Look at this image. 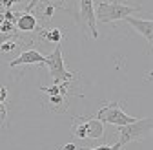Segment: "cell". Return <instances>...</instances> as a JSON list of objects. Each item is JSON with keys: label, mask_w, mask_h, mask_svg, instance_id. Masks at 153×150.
<instances>
[{"label": "cell", "mask_w": 153, "mask_h": 150, "mask_svg": "<svg viewBox=\"0 0 153 150\" xmlns=\"http://www.w3.org/2000/svg\"><path fill=\"white\" fill-rule=\"evenodd\" d=\"M142 6L137 0H102L95 8L97 22H115V20H126L135 11H140Z\"/></svg>", "instance_id": "1"}, {"label": "cell", "mask_w": 153, "mask_h": 150, "mask_svg": "<svg viewBox=\"0 0 153 150\" xmlns=\"http://www.w3.org/2000/svg\"><path fill=\"white\" fill-rule=\"evenodd\" d=\"M151 132H153V116L144 119H135L129 124L119 126V143L124 146L131 141H142Z\"/></svg>", "instance_id": "2"}, {"label": "cell", "mask_w": 153, "mask_h": 150, "mask_svg": "<svg viewBox=\"0 0 153 150\" xmlns=\"http://www.w3.org/2000/svg\"><path fill=\"white\" fill-rule=\"evenodd\" d=\"M48 70H49V75L53 79V84H69L73 79H75V73L73 71H68L66 66H64V57H62V46H55L53 53L46 57V64Z\"/></svg>", "instance_id": "3"}, {"label": "cell", "mask_w": 153, "mask_h": 150, "mask_svg": "<svg viewBox=\"0 0 153 150\" xmlns=\"http://www.w3.org/2000/svg\"><path fill=\"white\" fill-rule=\"evenodd\" d=\"M71 134L79 139H99L104 136V123L97 117H75Z\"/></svg>", "instance_id": "4"}, {"label": "cell", "mask_w": 153, "mask_h": 150, "mask_svg": "<svg viewBox=\"0 0 153 150\" xmlns=\"http://www.w3.org/2000/svg\"><path fill=\"white\" fill-rule=\"evenodd\" d=\"M97 117L99 121L102 123H109V124H117V126H124V124H129L135 121V117L128 116L126 112L122 110V106L117 103V101H111V103H106L99 112H97Z\"/></svg>", "instance_id": "5"}, {"label": "cell", "mask_w": 153, "mask_h": 150, "mask_svg": "<svg viewBox=\"0 0 153 150\" xmlns=\"http://www.w3.org/2000/svg\"><path fill=\"white\" fill-rule=\"evenodd\" d=\"M76 22H79L84 29H88V33L91 35V39H97L99 37L93 0H79V16H76Z\"/></svg>", "instance_id": "6"}, {"label": "cell", "mask_w": 153, "mask_h": 150, "mask_svg": "<svg viewBox=\"0 0 153 150\" xmlns=\"http://www.w3.org/2000/svg\"><path fill=\"white\" fill-rule=\"evenodd\" d=\"M40 92L46 93L49 103L48 108L55 110V112H64L66 110V93H68V86L66 84H53V86H40Z\"/></svg>", "instance_id": "7"}, {"label": "cell", "mask_w": 153, "mask_h": 150, "mask_svg": "<svg viewBox=\"0 0 153 150\" xmlns=\"http://www.w3.org/2000/svg\"><path fill=\"white\" fill-rule=\"evenodd\" d=\"M40 66V64H46V57L36 51V50H26L18 55L16 59H13L9 62V68H18V66Z\"/></svg>", "instance_id": "8"}, {"label": "cell", "mask_w": 153, "mask_h": 150, "mask_svg": "<svg viewBox=\"0 0 153 150\" xmlns=\"http://www.w3.org/2000/svg\"><path fill=\"white\" fill-rule=\"evenodd\" d=\"M126 22L135 29V31H139L144 39L153 46V20H144V18H135V16H128L126 18Z\"/></svg>", "instance_id": "9"}, {"label": "cell", "mask_w": 153, "mask_h": 150, "mask_svg": "<svg viewBox=\"0 0 153 150\" xmlns=\"http://www.w3.org/2000/svg\"><path fill=\"white\" fill-rule=\"evenodd\" d=\"M36 26H38L36 16H35L33 13H29V11H26V13H22V15H18L16 20H15V28H16L18 31H24V33L35 31Z\"/></svg>", "instance_id": "10"}, {"label": "cell", "mask_w": 153, "mask_h": 150, "mask_svg": "<svg viewBox=\"0 0 153 150\" xmlns=\"http://www.w3.org/2000/svg\"><path fill=\"white\" fill-rule=\"evenodd\" d=\"M40 37H42L44 40L53 42L55 46H59V44L62 42V39H64V33H62V29H59V28H51V29L40 31Z\"/></svg>", "instance_id": "11"}, {"label": "cell", "mask_w": 153, "mask_h": 150, "mask_svg": "<svg viewBox=\"0 0 153 150\" xmlns=\"http://www.w3.org/2000/svg\"><path fill=\"white\" fill-rule=\"evenodd\" d=\"M16 48V42L13 40V39H9V40H6L2 46H0V51H2V53H7V51H13Z\"/></svg>", "instance_id": "12"}, {"label": "cell", "mask_w": 153, "mask_h": 150, "mask_svg": "<svg viewBox=\"0 0 153 150\" xmlns=\"http://www.w3.org/2000/svg\"><path fill=\"white\" fill-rule=\"evenodd\" d=\"M6 116H7V110L4 106V103H0V124H2L6 121Z\"/></svg>", "instance_id": "13"}, {"label": "cell", "mask_w": 153, "mask_h": 150, "mask_svg": "<svg viewBox=\"0 0 153 150\" xmlns=\"http://www.w3.org/2000/svg\"><path fill=\"white\" fill-rule=\"evenodd\" d=\"M9 39H13V33H0V46H2L6 40H9Z\"/></svg>", "instance_id": "14"}, {"label": "cell", "mask_w": 153, "mask_h": 150, "mask_svg": "<svg viewBox=\"0 0 153 150\" xmlns=\"http://www.w3.org/2000/svg\"><path fill=\"white\" fill-rule=\"evenodd\" d=\"M6 97H7V90L0 86V103H4V101H6Z\"/></svg>", "instance_id": "15"}, {"label": "cell", "mask_w": 153, "mask_h": 150, "mask_svg": "<svg viewBox=\"0 0 153 150\" xmlns=\"http://www.w3.org/2000/svg\"><path fill=\"white\" fill-rule=\"evenodd\" d=\"M79 150H111V146H97V148H79Z\"/></svg>", "instance_id": "16"}, {"label": "cell", "mask_w": 153, "mask_h": 150, "mask_svg": "<svg viewBox=\"0 0 153 150\" xmlns=\"http://www.w3.org/2000/svg\"><path fill=\"white\" fill-rule=\"evenodd\" d=\"M62 150H79V148H76L73 143H68V145H64V146H62Z\"/></svg>", "instance_id": "17"}, {"label": "cell", "mask_w": 153, "mask_h": 150, "mask_svg": "<svg viewBox=\"0 0 153 150\" xmlns=\"http://www.w3.org/2000/svg\"><path fill=\"white\" fill-rule=\"evenodd\" d=\"M111 150H122V145H120V143H115V145L111 146Z\"/></svg>", "instance_id": "18"}]
</instances>
